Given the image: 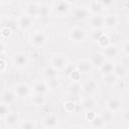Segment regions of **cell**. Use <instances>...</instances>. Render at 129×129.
<instances>
[{
    "mask_svg": "<svg viewBox=\"0 0 129 129\" xmlns=\"http://www.w3.org/2000/svg\"><path fill=\"white\" fill-rule=\"evenodd\" d=\"M96 116H97V115L95 114V112H94L93 110L87 111V113H86V118H87V120H89V121H92Z\"/></svg>",
    "mask_w": 129,
    "mask_h": 129,
    "instance_id": "cell-40",
    "label": "cell"
},
{
    "mask_svg": "<svg viewBox=\"0 0 129 129\" xmlns=\"http://www.w3.org/2000/svg\"><path fill=\"white\" fill-rule=\"evenodd\" d=\"M103 8H104V7H103V5L101 4L100 0H93V1L91 2V4H90L89 10H90V12H92V13H94V14L96 15V14H100V13L102 12Z\"/></svg>",
    "mask_w": 129,
    "mask_h": 129,
    "instance_id": "cell-23",
    "label": "cell"
},
{
    "mask_svg": "<svg viewBox=\"0 0 129 129\" xmlns=\"http://www.w3.org/2000/svg\"><path fill=\"white\" fill-rule=\"evenodd\" d=\"M106 107H107V110L112 112V113L118 112L121 109V107H122V100L119 97L110 98L106 102Z\"/></svg>",
    "mask_w": 129,
    "mask_h": 129,
    "instance_id": "cell-6",
    "label": "cell"
},
{
    "mask_svg": "<svg viewBox=\"0 0 129 129\" xmlns=\"http://www.w3.org/2000/svg\"><path fill=\"white\" fill-rule=\"evenodd\" d=\"M76 107H77L76 103H75L74 101H72V100H68V101H66V102L63 103V108H64V110H66L67 112H69V113L74 112L75 109H76Z\"/></svg>",
    "mask_w": 129,
    "mask_h": 129,
    "instance_id": "cell-32",
    "label": "cell"
},
{
    "mask_svg": "<svg viewBox=\"0 0 129 129\" xmlns=\"http://www.w3.org/2000/svg\"><path fill=\"white\" fill-rule=\"evenodd\" d=\"M114 68H115V63L109 59V60H105L103 64H101L99 67L100 69V72L102 73V75H108V74H111L114 72Z\"/></svg>",
    "mask_w": 129,
    "mask_h": 129,
    "instance_id": "cell-16",
    "label": "cell"
},
{
    "mask_svg": "<svg viewBox=\"0 0 129 129\" xmlns=\"http://www.w3.org/2000/svg\"><path fill=\"white\" fill-rule=\"evenodd\" d=\"M51 66L56 70H64L69 64L68 58L63 54H54L50 60Z\"/></svg>",
    "mask_w": 129,
    "mask_h": 129,
    "instance_id": "cell-3",
    "label": "cell"
},
{
    "mask_svg": "<svg viewBox=\"0 0 129 129\" xmlns=\"http://www.w3.org/2000/svg\"><path fill=\"white\" fill-rule=\"evenodd\" d=\"M6 68H7L6 60L4 58H1V60H0V71H1V73H4L5 70H6Z\"/></svg>",
    "mask_w": 129,
    "mask_h": 129,
    "instance_id": "cell-41",
    "label": "cell"
},
{
    "mask_svg": "<svg viewBox=\"0 0 129 129\" xmlns=\"http://www.w3.org/2000/svg\"><path fill=\"white\" fill-rule=\"evenodd\" d=\"M9 105L5 104V103H2L1 106H0V118L1 119H4L8 114H9Z\"/></svg>",
    "mask_w": 129,
    "mask_h": 129,
    "instance_id": "cell-33",
    "label": "cell"
},
{
    "mask_svg": "<svg viewBox=\"0 0 129 129\" xmlns=\"http://www.w3.org/2000/svg\"><path fill=\"white\" fill-rule=\"evenodd\" d=\"M18 27L22 30H28L33 26V19L28 15H22L18 18Z\"/></svg>",
    "mask_w": 129,
    "mask_h": 129,
    "instance_id": "cell-9",
    "label": "cell"
},
{
    "mask_svg": "<svg viewBox=\"0 0 129 129\" xmlns=\"http://www.w3.org/2000/svg\"><path fill=\"white\" fill-rule=\"evenodd\" d=\"M47 86H48L49 90H55V89H57L58 86H59V82H58L57 78L47 80Z\"/></svg>",
    "mask_w": 129,
    "mask_h": 129,
    "instance_id": "cell-34",
    "label": "cell"
},
{
    "mask_svg": "<svg viewBox=\"0 0 129 129\" xmlns=\"http://www.w3.org/2000/svg\"><path fill=\"white\" fill-rule=\"evenodd\" d=\"M92 61L91 60H88V59H81L79 60L77 63H76V69L83 75H86L88 74L91 69H92Z\"/></svg>",
    "mask_w": 129,
    "mask_h": 129,
    "instance_id": "cell-12",
    "label": "cell"
},
{
    "mask_svg": "<svg viewBox=\"0 0 129 129\" xmlns=\"http://www.w3.org/2000/svg\"><path fill=\"white\" fill-rule=\"evenodd\" d=\"M127 94H128V99H129V90H128V92H127Z\"/></svg>",
    "mask_w": 129,
    "mask_h": 129,
    "instance_id": "cell-48",
    "label": "cell"
},
{
    "mask_svg": "<svg viewBox=\"0 0 129 129\" xmlns=\"http://www.w3.org/2000/svg\"><path fill=\"white\" fill-rule=\"evenodd\" d=\"M73 16H74V19H76L78 21H84L89 18L90 10L86 7H79L74 11Z\"/></svg>",
    "mask_w": 129,
    "mask_h": 129,
    "instance_id": "cell-11",
    "label": "cell"
},
{
    "mask_svg": "<svg viewBox=\"0 0 129 129\" xmlns=\"http://www.w3.org/2000/svg\"><path fill=\"white\" fill-rule=\"evenodd\" d=\"M43 77L46 79V80H49V79H54L57 77V70L54 69L52 66L50 67H46L44 70H43Z\"/></svg>",
    "mask_w": 129,
    "mask_h": 129,
    "instance_id": "cell-24",
    "label": "cell"
},
{
    "mask_svg": "<svg viewBox=\"0 0 129 129\" xmlns=\"http://www.w3.org/2000/svg\"><path fill=\"white\" fill-rule=\"evenodd\" d=\"M32 89H33L34 94H42V95H45L49 90V88L47 86V83H44V82H36V83H34Z\"/></svg>",
    "mask_w": 129,
    "mask_h": 129,
    "instance_id": "cell-17",
    "label": "cell"
},
{
    "mask_svg": "<svg viewBox=\"0 0 129 129\" xmlns=\"http://www.w3.org/2000/svg\"><path fill=\"white\" fill-rule=\"evenodd\" d=\"M69 37L72 41L76 42V43H81L84 42L87 38V33L86 31L82 28V27H74L70 30L69 33Z\"/></svg>",
    "mask_w": 129,
    "mask_h": 129,
    "instance_id": "cell-2",
    "label": "cell"
},
{
    "mask_svg": "<svg viewBox=\"0 0 129 129\" xmlns=\"http://www.w3.org/2000/svg\"><path fill=\"white\" fill-rule=\"evenodd\" d=\"M19 128L21 129H34L36 128V124H35V121L34 120H25L23 121L20 125H19Z\"/></svg>",
    "mask_w": 129,
    "mask_h": 129,
    "instance_id": "cell-30",
    "label": "cell"
},
{
    "mask_svg": "<svg viewBox=\"0 0 129 129\" xmlns=\"http://www.w3.org/2000/svg\"><path fill=\"white\" fill-rule=\"evenodd\" d=\"M12 61L15 64V67H17L18 69H23V68L27 67V64L29 62V58H28L27 54L24 52H16V53H14V55L12 57Z\"/></svg>",
    "mask_w": 129,
    "mask_h": 129,
    "instance_id": "cell-4",
    "label": "cell"
},
{
    "mask_svg": "<svg viewBox=\"0 0 129 129\" xmlns=\"http://www.w3.org/2000/svg\"><path fill=\"white\" fill-rule=\"evenodd\" d=\"M124 120L127 121V122H129V109L126 110L125 113H124Z\"/></svg>",
    "mask_w": 129,
    "mask_h": 129,
    "instance_id": "cell-44",
    "label": "cell"
},
{
    "mask_svg": "<svg viewBox=\"0 0 129 129\" xmlns=\"http://www.w3.org/2000/svg\"><path fill=\"white\" fill-rule=\"evenodd\" d=\"M92 127L94 128H104L106 125V121L103 118V116H96L92 121H91Z\"/></svg>",
    "mask_w": 129,
    "mask_h": 129,
    "instance_id": "cell-29",
    "label": "cell"
},
{
    "mask_svg": "<svg viewBox=\"0 0 129 129\" xmlns=\"http://www.w3.org/2000/svg\"><path fill=\"white\" fill-rule=\"evenodd\" d=\"M5 52V45L3 42H1V54H4Z\"/></svg>",
    "mask_w": 129,
    "mask_h": 129,
    "instance_id": "cell-45",
    "label": "cell"
},
{
    "mask_svg": "<svg viewBox=\"0 0 129 129\" xmlns=\"http://www.w3.org/2000/svg\"><path fill=\"white\" fill-rule=\"evenodd\" d=\"M120 63L123 64L127 70H129V55L122 56L121 59H120Z\"/></svg>",
    "mask_w": 129,
    "mask_h": 129,
    "instance_id": "cell-39",
    "label": "cell"
},
{
    "mask_svg": "<svg viewBox=\"0 0 129 129\" xmlns=\"http://www.w3.org/2000/svg\"><path fill=\"white\" fill-rule=\"evenodd\" d=\"M81 73L77 70V69H75L73 72H72V74L69 76V78H71L73 81H75V82H77V81H79L80 80V78H81Z\"/></svg>",
    "mask_w": 129,
    "mask_h": 129,
    "instance_id": "cell-37",
    "label": "cell"
},
{
    "mask_svg": "<svg viewBox=\"0 0 129 129\" xmlns=\"http://www.w3.org/2000/svg\"><path fill=\"white\" fill-rule=\"evenodd\" d=\"M117 81H118V78L116 77V75L114 73H111V74H108V75H104L103 76V82H104V84H106L108 86L115 85Z\"/></svg>",
    "mask_w": 129,
    "mask_h": 129,
    "instance_id": "cell-28",
    "label": "cell"
},
{
    "mask_svg": "<svg viewBox=\"0 0 129 129\" xmlns=\"http://www.w3.org/2000/svg\"><path fill=\"white\" fill-rule=\"evenodd\" d=\"M110 37L107 35V34H103L99 39H98V41H97V43L99 44V46H101V47H106L107 45H109L110 44Z\"/></svg>",
    "mask_w": 129,
    "mask_h": 129,
    "instance_id": "cell-31",
    "label": "cell"
},
{
    "mask_svg": "<svg viewBox=\"0 0 129 129\" xmlns=\"http://www.w3.org/2000/svg\"><path fill=\"white\" fill-rule=\"evenodd\" d=\"M30 43L35 48H41L46 43V35L40 30L34 31L30 36Z\"/></svg>",
    "mask_w": 129,
    "mask_h": 129,
    "instance_id": "cell-1",
    "label": "cell"
},
{
    "mask_svg": "<svg viewBox=\"0 0 129 129\" xmlns=\"http://www.w3.org/2000/svg\"><path fill=\"white\" fill-rule=\"evenodd\" d=\"M105 60H106V57H105L104 53H101V52H97V53L93 54V56L91 58L92 63L97 67H100L101 64H103Z\"/></svg>",
    "mask_w": 129,
    "mask_h": 129,
    "instance_id": "cell-26",
    "label": "cell"
},
{
    "mask_svg": "<svg viewBox=\"0 0 129 129\" xmlns=\"http://www.w3.org/2000/svg\"><path fill=\"white\" fill-rule=\"evenodd\" d=\"M1 2H2V4H5V3L9 2V0H1Z\"/></svg>",
    "mask_w": 129,
    "mask_h": 129,
    "instance_id": "cell-47",
    "label": "cell"
},
{
    "mask_svg": "<svg viewBox=\"0 0 129 129\" xmlns=\"http://www.w3.org/2000/svg\"><path fill=\"white\" fill-rule=\"evenodd\" d=\"M5 125L9 128H14L20 121V116L17 112H9V114L4 118Z\"/></svg>",
    "mask_w": 129,
    "mask_h": 129,
    "instance_id": "cell-10",
    "label": "cell"
},
{
    "mask_svg": "<svg viewBox=\"0 0 129 129\" xmlns=\"http://www.w3.org/2000/svg\"><path fill=\"white\" fill-rule=\"evenodd\" d=\"M103 53H104L106 58L112 59V58H114L118 55V48L116 47V45H113V44L110 43L109 45L104 47V52Z\"/></svg>",
    "mask_w": 129,
    "mask_h": 129,
    "instance_id": "cell-15",
    "label": "cell"
},
{
    "mask_svg": "<svg viewBox=\"0 0 129 129\" xmlns=\"http://www.w3.org/2000/svg\"><path fill=\"white\" fill-rule=\"evenodd\" d=\"M31 103L33 104V106L35 107H42L43 105H45L46 103V98L45 95L42 94H35L32 99H31Z\"/></svg>",
    "mask_w": 129,
    "mask_h": 129,
    "instance_id": "cell-21",
    "label": "cell"
},
{
    "mask_svg": "<svg viewBox=\"0 0 129 129\" xmlns=\"http://www.w3.org/2000/svg\"><path fill=\"white\" fill-rule=\"evenodd\" d=\"M69 4H74V3H76V2H78V0H66Z\"/></svg>",
    "mask_w": 129,
    "mask_h": 129,
    "instance_id": "cell-46",
    "label": "cell"
},
{
    "mask_svg": "<svg viewBox=\"0 0 129 129\" xmlns=\"http://www.w3.org/2000/svg\"><path fill=\"white\" fill-rule=\"evenodd\" d=\"M104 8H111L114 5V0H100Z\"/></svg>",
    "mask_w": 129,
    "mask_h": 129,
    "instance_id": "cell-38",
    "label": "cell"
},
{
    "mask_svg": "<svg viewBox=\"0 0 129 129\" xmlns=\"http://www.w3.org/2000/svg\"><path fill=\"white\" fill-rule=\"evenodd\" d=\"M124 50H125V53L126 55H129V41H127L124 45Z\"/></svg>",
    "mask_w": 129,
    "mask_h": 129,
    "instance_id": "cell-43",
    "label": "cell"
},
{
    "mask_svg": "<svg viewBox=\"0 0 129 129\" xmlns=\"http://www.w3.org/2000/svg\"><path fill=\"white\" fill-rule=\"evenodd\" d=\"M16 94H15V91H11V90H5L3 93H2V96H1V101L2 103H5L7 105H11L15 102V99H16Z\"/></svg>",
    "mask_w": 129,
    "mask_h": 129,
    "instance_id": "cell-13",
    "label": "cell"
},
{
    "mask_svg": "<svg viewBox=\"0 0 129 129\" xmlns=\"http://www.w3.org/2000/svg\"><path fill=\"white\" fill-rule=\"evenodd\" d=\"M95 106H96V101H95V100H94V98H92V97L86 98V99L82 102V107H83L86 111L94 110Z\"/></svg>",
    "mask_w": 129,
    "mask_h": 129,
    "instance_id": "cell-27",
    "label": "cell"
},
{
    "mask_svg": "<svg viewBox=\"0 0 129 129\" xmlns=\"http://www.w3.org/2000/svg\"><path fill=\"white\" fill-rule=\"evenodd\" d=\"M118 24V17L114 14H109L104 17V26L107 28H114Z\"/></svg>",
    "mask_w": 129,
    "mask_h": 129,
    "instance_id": "cell-18",
    "label": "cell"
},
{
    "mask_svg": "<svg viewBox=\"0 0 129 129\" xmlns=\"http://www.w3.org/2000/svg\"><path fill=\"white\" fill-rule=\"evenodd\" d=\"M53 10L59 17L67 16L70 12V4L66 0H58L53 6Z\"/></svg>",
    "mask_w": 129,
    "mask_h": 129,
    "instance_id": "cell-5",
    "label": "cell"
},
{
    "mask_svg": "<svg viewBox=\"0 0 129 129\" xmlns=\"http://www.w3.org/2000/svg\"><path fill=\"white\" fill-rule=\"evenodd\" d=\"M39 14V4L30 3L26 6V15L30 17H38Z\"/></svg>",
    "mask_w": 129,
    "mask_h": 129,
    "instance_id": "cell-20",
    "label": "cell"
},
{
    "mask_svg": "<svg viewBox=\"0 0 129 129\" xmlns=\"http://www.w3.org/2000/svg\"><path fill=\"white\" fill-rule=\"evenodd\" d=\"M98 88V85L97 83L94 81V80H90V81H87L84 86H83V90L85 91V93L87 94H92L94 93Z\"/></svg>",
    "mask_w": 129,
    "mask_h": 129,
    "instance_id": "cell-22",
    "label": "cell"
},
{
    "mask_svg": "<svg viewBox=\"0 0 129 129\" xmlns=\"http://www.w3.org/2000/svg\"><path fill=\"white\" fill-rule=\"evenodd\" d=\"M127 71L128 70L123 64L118 63V64H115V68H114V72L113 73L116 75V77L118 79H123L127 75Z\"/></svg>",
    "mask_w": 129,
    "mask_h": 129,
    "instance_id": "cell-25",
    "label": "cell"
},
{
    "mask_svg": "<svg viewBox=\"0 0 129 129\" xmlns=\"http://www.w3.org/2000/svg\"><path fill=\"white\" fill-rule=\"evenodd\" d=\"M12 34V29L9 28L8 26H3L1 29V36L2 38H8Z\"/></svg>",
    "mask_w": 129,
    "mask_h": 129,
    "instance_id": "cell-36",
    "label": "cell"
},
{
    "mask_svg": "<svg viewBox=\"0 0 129 129\" xmlns=\"http://www.w3.org/2000/svg\"><path fill=\"white\" fill-rule=\"evenodd\" d=\"M82 91H83V86H81L78 82H75L68 87V92L73 97H79Z\"/></svg>",
    "mask_w": 129,
    "mask_h": 129,
    "instance_id": "cell-19",
    "label": "cell"
},
{
    "mask_svg": "<svg viewBox=\"0 0 129 129\" xmlns=\"http://www.w3.org/2000/svg\"><path fill=\"white\" fill-rule=\"evenodd\" d=\"M103 34H104V33H103L102 31H96V32H94V34H93V36H92V37H93V40H95V41L97 42L98 39H99Z\"/></svg>",
    "mask_w": 129,
    "mask_h": 129,
    "instance_id": "cell-42",
    "label": "cell"
},
{
    "mask_svg": "<svg viewBox=\"0 0 129 129\" xmlns=\"http://www.w3.org/2000/svg\"><path fill=\"white\" fill-rule=\"evenodd\" d=\"M42 123V126L44 128H55L58 126V118L56 117V115L50 113L43 118Z\"/></svg>",
    "mask_w": 129,
    "mask_h": 129,
    "instance_id": "cell-8",
    "label": "cell"
},
{
    "mask_svg": "<svg viewBox=\"0 0 129 129\" xmlns=\"http://www.w3.org/2000/svg\"><path fill=\"white\" fill-rule=\"evenodd\" d=\"M48 13H49V9L46 5L44 4L39 5V14H38L39 17H47Z\"/></svg>",
    "mask_w": 129,
    "mask_h": 129,
    "instance_id": "cell-35",
    "label": "cell"
},
{
    "mask_svg": "<svg viewBox=\"0 0 129 129\" xmlns=\"http://www.w3.org/2000/svg\"><path fill=\"white\" fill-rule=\"evenodd\" d=\"M90 23H91V26L94 29L99 30V29L104 27V17H102L100 14H96V15L92 16V18L90 20Z\"/></svg>",
    "mask_w": 129,
    "mask_h": 129,
    "instance_id": "cell-14",
    "label": "cell"
},
{
    "mask_svg": "<svg viewBox=\"0 0 129 129\" xmlns=\"http://www.w3.org/2000/svg\"><path fill=\"white\" fill-rule=\"evenodd\" d=\"M15 94L20 99H25L31 94V89L27 84H19L15 88Z\"/></svg>",
    "mask_w": 129,
    "mask_h": 129,
    "instance_id": "cell-7",
    "label": "cell"
}]
</instances>
